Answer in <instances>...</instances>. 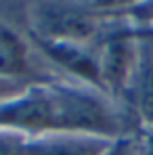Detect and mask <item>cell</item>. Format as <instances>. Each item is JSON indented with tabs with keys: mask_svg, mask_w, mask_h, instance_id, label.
<instances>
[{
	"mask_svg": "<svg viewBox=\"0 0 153 155\" xmlns=\"http://www.w3.org/2000/svg\"><path fill=\"white\" fill-rule=\"evenodd\" d=\"M97 63H99V80L101 90L118 105L128 107L132 78L138 54V31L128 21L113 17L111 27L103 34V38L95 44ZM132 113V111H130Z\"/></svg>",
	"mask_w": 153,
	"mask_h": 155,
	"instance_id": "1",
	"label": "cell"
},
{
	"mask_svg": "<svg viewBox=\"0 0 153 155\" xmlns=\"http://www.w3.org/2000/svg\"><path fill=\"white\" fill-rule=\"evenodd\" d=\"M138 31V54L128 107L138 128H153V29Z\"/></svg>",
	"mask_w": 153,
	"mask_h": 155,
	"instance_id": "2",
	"label": "cell"
},
{
	"mask_svg": "<svg viewBox=\"0 0 153 155\" xmlns=\"http://www.w3.org/2000/svg\"><path fill=\"white\" fill-rule=\"evenodd\" d=\"M38 42H40L42 51L48 54V59L52 63H57L61 69L69 71L72 76H76L84 86L101 90L99 63H97L95 46L63 42V40H44V38H38Z\"/></svg>",
	"mask_w": 153,
	"mask_h": 155,
	"instance_id": "3",
	"label": "cell"
},
{
	"mask_svg": "<svg viewBox=\"0 0 153 155\" xmlns=\"http://www.w3.org/2000/svg\"><path fill=\"white\" fill-rule=\"evenodd\" d=\"M111 145L113 138L105 136L48 132L38 138H29V143L23 140V155H103Z\"/></svg>",
	"mask_w": 153,
	"mask_h": 155,
	"instance_id": "4",
	"label": "cell"
},
{
	"mask_svg": "<svg viewBox=\"0 0 153 155\" xmlns=\"http://www.w3.org/2000/svg\"><path fill=\"white\" fill-rule=\"evenodd\" d=\"M32 69L27 46L21 36L11 29L6 23L0 21V78L13 80V78L27 76Z\"/></svg>",
	"mask_w": 153,
	"mask_h": 155,
	"instance_id": "5",
	"label": "cell"
},
{
	"mask_svg": "<svg viewBox=\"0 0 153 155\" xmlns=\"http://www.w3.org/2000/svg\"><path fill=\"white\" fill-rule=\"evenodd\" d=\"M74 2L103 17H122L126 11H130L143 0H74Z\"/></svg>",
	"mask_w": 153,
	"mask_h": 155,
	"instance_id": "6",
	"label": "cell"
},
{
	"mask_svg": "<svg viewBox=\"0 0 153 155\" xmlns=\"http://www.w3.org/2000/svg\"><path fill=\"white\" fill-rule=\"evenodd\" d=\"M120 19L128 21L136 29H153V0H143L136 6L126 11Z\"/></svg>",
	"mask_w": 153,
	"mask_h": 155,
	"instance_id": "7",
	"label": "cell"
},
{
	"mask_svg": "<svg viewBox=\"0 0 153 155\" xmlns=\"http://www.w3.org/2000/svg\"><path fill=\"white\" fill-rule=\"evenodd\" d=\"M0 155H23V138L0 134Z\"/></svg>",
	"mask_w": 153,
	"mask_h": 155,
	"instance_id": "8",
	"label": "cell"
},
{
	"mask_svg": "<svg viewBox=\"0 0 153 155\" xmlns=\"http://www.w3.org/2000/svg\"><path fill=\"white\" fill-rule=\"evenodd\" d=\"M136 138H138V155H153V128L138 130Z\"/></svg>",
	"mask_w": 153,
	"mask_h": 155,
	"instance_id": "9",
	"label": "cell"
},
{
	"mask_svg": "<svg viewBox=\"0 0 153 155\" xmlns=\"http://www.w3.org/2000/svg\"><path fill=\"white\" fill-rule=\"evenodd\" d=\"M15 88H17V84L13 82V80H6V78H0V97H6L11 90L15 92Z\"/></svg>",
	"mask_w": 153,
	"mask_h": 155,
	"instance_id": "10",
	"label": "cell"
}]
</instances>
